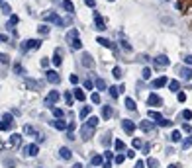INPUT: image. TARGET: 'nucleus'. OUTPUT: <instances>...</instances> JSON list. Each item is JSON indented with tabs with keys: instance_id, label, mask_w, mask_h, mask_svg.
Returning <instances> with one entry per match:
<instances>
[{
	"instance_id": "nucleus-34",
	"label": "nucleus",
	"mask_w": 192,
	"mask_h": 168,
	"mask_svg": "<svg viewBox=\"0 0 192 168\" xmlns=\"http://www.w3.org/2000/svg\"><path fill=\"white\" fill-rule=\"evenodd\" d=\"M157 125H159V127H169V125H171V121H169V119H163V117H161L159 121H157Z\"/></svg>"
},
{
	"instance_id": "nucleus-3",
	"label": "nucleus",
	"mask_w": 192,
	"mask_h": 168,
	"mask_svg": "<svg viewBox=\"0 0 192 168\" xmlns=\"http://www.w3.org/2000/svg\"><path fill=\"white\" fill-rule=\"evenodd\" d=\"M43 18L47 20V22H53V24H57V26H65V20H61L57 14H53V12H47V14H43Z\"/></svg>"
},
{
	"instance_id": "nucleus-1",
	"label": "nucleus",
	"mask_w": 192,
	"mask_h": 168,
	"mask_svg": "<svg viewBox=\"0 0 192 168\" xmlns=\"http://www.w3.org/2000/svg\"><path fill=\"white\" fill-rule=\"evenodd\" d=\"M39 45H41L39 39H26L22 43V51H35V49H39Z\"/></svg>"
},
{
	"instance_id": "nucleus-19",
	"label": "nucleus",
	"mask_w": 192,
	"mask_h": 168,
	"mask_svg": "<svg viewBox=\"0 0 192 168\" xmlns=\"http://www.w3.org/2000/svg\"><path fill=\"white\" fill-rule=\"evenodd\" d=\"M61 57H63V55H61V49H55V55H53V65L55 66L61 65Z\"/></svg>"
},
{
	"instance_id": "nucleus-20",
	"label": "nucleus",
	"mask_w": 192,
	"mask_h": 168,
	"mask_svg": "<svg viewBox=\"0 0 192 168\" xmlns=\"http://www.w3.org/2000/svg\"><path fill=\"white\" fill-rule=\"evenodd\" d=\"M169 88H171L172 92H180V82L179 80H171V82H169Z\"/></svg>"
},
{
	"instance_id": "nucleus-13",
	"label": "nucleus",
	"mask_w": 192,
	"mask_h": 168,
	"mask_svg": "<svg viewBox=\"0 0 192 168\" xmlns=\"http://www.w3.org/2000/svg\"><path fill=\"white\" fill-rule=\"evenodd\" d=\"M165 84H169V80H167V76H159L153 80V88H161V86H165Z\"/></svg>"
},
{
	"instance_id": "nucleus-39",
	"label": "nucleus",
	"mask_w": 192,
	"mask_h": 168,
	"mask_svg": "<svg viewBox=\"0 0 192 168\" xmlns=\"http://www.w3.org/2000/svg\"><path fill=\"white\" fill-rule=\"evenodd\" d=\"M116 149H118V150H124V149H126L124 141H120V139H118V141H116Z\"/></svg>"
},
{
	"instance_id": "nucleus-32",
	"label": "nucleus",
	"mask_w": 192,
	"mask_h": 168,
	"mask_svg": "<svg viewBox=\"0 0 192 168\" xmlns=\"http://www.w3.org/2000/svg\"><path fill=\"white\" fill-rule=\"evenodd\" d=\"M192 147V137H188V139H184V141H182V149H190Z\"/></svg>"
},
{
	"instance_id": "nucleus-38",
	"label": "nucleus",
	"mask_w": 192,
	"mask_h": 168,
	"mask_svg": "<svg viewBox=\"0 0 192 168\" xmlns=\"http://www.w3.org/2000/svg\"><path fill=\"white\" fill-rule=\"evenodd\" d=\"M151 78V69H143V80H149Z\"/></svg>"
},
{
	"instance_id": "nucleus-9",
	"label": "nucleus",
	"mask_w": 192,
	"mask_h": 168,
	"mask_svg": "<svg viewBox=\"0 0 192 168\" xmlns=\"http://www.w3.org/2000/svg\"><path fill=\"white\" fill-rule=\"evenodd\" d=\"M92 65H94V59H92V55H90V53H84V55H82V66L90 69Z\"/></svg>"
},
{
	"instance_id": "nucleus-50",
	"label": "nucleus",
	"mask_w": 192,
	"mask_h": 168,
	"mask_svg": "<svg viewBox=\"0 0 192 168\" xmlns=\"http://www.w3.org/2000/svg\"><path fill=\"white\" fill-rule=\"evenodd\" d=\"M2 12H6V14H10V6H8V4H2Z\"/></svg>"
},
{
	"instance_id": "nucleus-33",
	"label": "nucleus",
	"mask_w": 192,
	"mask_h": 168,
	"mask_svg": "<svg viewBox=\"0 0 192 168\" xmlns=\"http://www.w3.org/2000/svg\"><path fill=\"white\" fill-rule=\"evenodd\" d=\"M90 111H92L90 108H82V110H80V117H82V119H84V117H88V116H90Z\"/></svg>"
},
{
	"instance_id": "nucleus-11",
	"label": "nucleus",
	"mask_w": 192,
	"mask_h": 168,
	"mask_svg": "<svg viewBox=\"0 0 192 168\" xmlns=\"http://www.w3.org/2000/svg\"><path fill=\"white\" fill-rule=\"evenodd\" d=\"M147 104H149V106H161L163 100H161V96H157V94H151L149 100H147Z\"/></svg>"
},
{
	"instance_id": "nucleus-57",
	"label": "nucleus",
	"mask_w": 192,
	"mask_h": 168,
	"mask_svg": "<svg viewBox=\"0 0 192 168\" xmlns=\"http://www.w3.org/2000/svg\"><path fill=\"white\" fill-rule=\"evenodd\" d=\"M102 168H110V160H108V162H104V164H102Z\"/></svg>"
},
{
	"instance_id": "nucleus-21",
	"label": "nucleus",
	"mask_w": 192,
	"mask_h": 168,
	"mask_svg": "<svg viewBox=\"0 0 192 168\" xmlns=\"http://www.w3.org/2000/svg\"><path fill=\"white\" fill-rule=\"evenodd\" d=\"M59 155L63 156V158H65V160H69V158H71V150L67 149V147H61V150H59Z\"/></svg>"
},
{
	"instance_id": "nucleus-6",
	"label": "nucleus",
	"mask_w": 192,
	"mask_h": 168,
	"mask_svg": "<svg viewBox=\"0 0 192 168\" xmlns=\"http://www.w3.org/2000/svg\"><path fill=\"white\" fill-rule=\"evenodd\" d=\"M122 129L126 131V133H133V131H135V123H133L132 119H124V121H122Z\"/></svg>"
},
{
	"instance_id": "nucleus-5",
	"label": "nucleus",
	"mask_w": 192,
	"mask_h": 168,
	"mask_svg": "<svg viewBox=\"0 0 192 168\" xmlns=\"http://www.w3.org/2000/svg\"><path fill=\"white\" fill-rule=\"evenodd\" d=\"M59 98H61L59 92H57V90H51V92H49V96L45 98V106H47V108H51V106H53V104L57 102Z\"/></svg>"
},
{
	"instance_id": "nucleus-14",
	"label": "nucleus",
	"mask_w": 192,
	"mask_h": 168,
	"mask_svg": "<svg viewBox=\"0 0 192 168\" xmlns=\"http://www.w3.org/2000/svg\"><path fill=\"white\" fill-rule=\"evenodd\" d=\"M180 76H182V80H192V69L188 66V69H182L180 71Z\"/></svg>"
},
{
	"instance_id": "nucleus-60",
	"label": "nucleus",
	"mask_w": 192,
	"mask_h": 168,
	"mask_svg": "<svg viewBox=\"0 0 192 168\" xmlns=\"http://www.w3.org/2000/svg\"><path fill=\"white\" fill-rule=\"evenodd\" d=\"M108 2H114V0H108Z\"/></svg>"
},
{
	"instance_id": "nucleus-15",
	"label": "nucleus",
	"mask_w": 192,
	"mask_h": 168,
	"mask_svg": "<svg viewBox=\"0 0 192 168\" xmlns=\"http://www.w3.org/2000/svg\"><path fill=\"white\" fill-rule=\"evenodd\" d=\"M63 10H67L69 14H73V12H75L73 2H71V0H63Z\"/></svg>"
},
{
	"instance_id": "nucleus-17",
	"label": "nucleus",
	"mask_w": 192,
	"mask_h": 168,
	"mask_svg": "<svg viewBox=\"0 0 192 168\" xmlns=\"http://www.w3.org/2000/svg\"><path fill=\"white\" fill-rule=\"evenodd\" d=\"M69 43H71V47H73V49H82V43H80V39H79V37L69 39Z\"/></svg>"
},
{
	"instance_id": "nucleus-4",
	"label": "nucleus",
	"mask_w": 192,
	"mask_h": 168,
	"mask_svg": "<svg viewBox=\"0 0 192 168\" xmlns=\"http://www.w3.org/2000/svg\"><path fill=\"white\" fill-rule=\"evenodd\" d=\"M92 133H94V127H90L88 123H84V125L80 127V137H82L84 141H88V139L92 137Z\"/></svg>"
},
{
	"instance_id": "nucleus-59",
	"label": "nucleus",
	"mask_w": 192,
	"mask_h": 168,
	"mask_svg": "<svg viewBox=\"0 0 192 168\" xmlns=\"http://www.w3.org/2000/svg\"><path fill=\"white\" fill-rule=\"evenodd\" d=\"M169 168H179V164H169Z\"/></svg>"
},
{
	"instance_id": "nucleus-16",
	"label": "nucleus",
	"mask_w": 192,
	"mask_h": 168,
	"mask_svg": "<svg viewBox=\"0 0 192 168\" xmlns=\"http://www.w3.org/2000/svg\"><path fill=\"white\" fill-rule=\"evenodd\" d=\"M96 41H98L102 47H108V49H112V47H114V45H112V41H110V39H106V37H98Z\"/></svg>"
},
{
	"instance_id": "nucleus-31",
	"label": "nucleus",
	"mask_w": 192,
	"mask_h": 168,
	"mask_svg": "<svg viewBox=\"0 0 192 168\" xmlns=\"http://www.w3.org/2000/svg\"><path fill=\"white\" fill-rule=\"evenodd\" d=\"M110 141H112V135H110V133H104V137H102V145H110Z\"/></svg>"
},
{
	"instance_id": "nucleus-42",
	"label": "nucleus",
	"mask_w": 192,
	"mask_h": 168,
	"mask_svg": "<svg viewBox=\"0 0 192 168\" xmlns=\"http://www.w3.org/2000/svg\"><path fill=\"white\" fill-rule=\"evenodd\" d=\"M110 96H112V98L118 96V88H116V86H110Z\"/></svg>"
},
{
	"instance_id": "nucleus-49",
	"label": "nucleus",
	"mask_w": 192,
	"mask_h": 168,
	"mask_svg": "<svg viewBox=\"0 0 192 168\" xmlns=\"http://www.w3.org/2000/svg\"><path fill=\"white\" fill-rule=\"evenodd\" d=\"M65 102L71 104V102H73V96H71V94H65Z\"/></svg>"
},
{
	"instance_id": "nucleus-41",
	"label": "nucleus",
	"mask_w": 192,
	"mask_h": 168,
	"mask_svg": "<svg viewBox=\"0 0 192 168\" xmlns=\"http://www.w3.org/2000/svg\"><path fill=\"white\" fill-rule=\"evenodd\" d=\"M53 116H55V117H63V110H59V108H53Z\"/></svg>"
},
{
	"instance_id": "nucleus-24",
	"label": "nucleus",
	"mask_w": 192,
	"mask_h": 168,
	"mask_svg": "<svg viewBox=\"0 0 192 168\" xmlns=\"http://www.w3.org/2000/svg\"><path fill=\"white\" fill-rule=\"evenodd\" d=\"M126 108H127L129 111H133V110H135V102H133L132 98H126Z\"/></svg>"
},
{
	"instance_id": "nucleus-36",
	"label": "nucleus",
	"mask_w": 192,
	"mask_h": 168,
	"mask_svg": "<svg viewBox=\"0 0 192 168\" xmlns=\"http://www.w3.org/2000/svg\"><path fill=\"white\" fill-rule=\"evenodd\" d=\"M96 86H98V90H106V82H104L102 78H98V80H96Z\"/></svg>"
},
{
	"instance_id": "nucleus-12",
	"label": "nucleus",
	"mask_w": 192,
	"mask_h": 168,
	"mask_svg": "<svg viewBox=\"0 0 192 168\" xmlns=\"http://www.w3.org/2000/svg\"><path fill=\"white\" fill-rule=\"evenodd\" d=\"M47 80H49L51 84H57V82L61 80V76H59L55 71H49V72H47Z\"/></svg>"
},
{
	"instance_id": "nucleus-43",
	"label": "nucleus",
	"mask_w": 192,
	"mask_h": 168,
	"mask_svg": "<svg viewBox=\"0 0 192 168\" xmlns=\"http://www.w3.org/2000/svg\"><path fill=\"white\" fill-rule=\"evenodd\" d=\"M182 117H184V119H190V117H192V111L190 110H184V111H182Z\"/></svg>"
},
{
	"instance_id": "nucleus-53",
	"label": "nucleus",
	"mask_w": 192,
	"mask_h": 168,
	"mask_svg": "<svg viewBox=\"0 0 192 168\" xmlns=\"http://www.w3.org/2000/svg\"><path fill=\"white\" fill-rule=\"evenodd\" d=\"M84 4H86V6H92V8H94V4H96V2H94V0H84Z\"/></svg>"
},
{
	"instance_id": "nucleus-10",
	"label": "nucleus",
	"mask_w": 192,
	"mask_h": 168,
	"mask_svg": "<svg viewBox=\"0 0 192 168\" xmlns=\"http://www.w3.org/2000/svg\"><path fill=\"white\" fill-rule=\"evenodd\" d=\"M92 18H94V24H96V27H98L100 32H104V29H106V26H104V20L100 18V14H92Z\"/></svg>"
},
{
	"instance_id": "nucleus-58",
	"label": "nucleus",
	"mask_w": 192,
	"mask_h": 168,
	"mask_svg": "<svg viewBox=\"0 0 192 168\" xmlns=\"http://www.w3.org/2000/svg\"><path fill=\"white\" fill-rule=\"evenodd\" d=\"M73 168H82V164H80V162H77V164H75Z\"/></svg>"
},
{
	"instance_id": "nucleus-8",
	"label": "nucleus",
	"mask_w": 192,
	"mask_h": 168,
	"mask_svg": "<svg viewBox=\"0 0 192 168\" xmlns=\"http://www.w3.org/2000/svg\"><path fill=\"white\" fill-rule=\"evenodd\" d=\"M24 153H26V156H37V145L35 143L27 145L26 149H24Z\"/></svg>"
},
{
	"instance_id": "nucleus-27",
	"label": "nucleus",
	"mask_w": 192,
	"mask_h": 168,
	"mask_svg": "<svg viewBox=\"0 0 192 168\" xmlns=\"http://www.w3.org/2000/svg\"><path fill=\"white\" fill-rule=\"evenodd\" d=\"M147 166L149 168H159V160H157V158H149V160H147Z\"/></svg>"
},
{
	"instance_id": "nucleus-29",
	"label": "nucleus",
	"mask_w": 192,
	"mask_h": 168,
	"mask_svg": "<svg viewBox=\"0 0 192 168\" xmlns=\"http://www.w3.org/2000/svg\"><path fill=\"white\" fill-rule=\"evenodd\" d=\"M86 123H88V125H90V127H96V125H98V117H88V119H86Z\"/></svg>"
},
{
	"instance_id": "nucleus-44",
	"label": "nucleus",
	"mask_w": 192,
	"mask_h": 168,
	"mask_svg": "<svg viewBox=\"0 0 192 168\" xmlns=\"http://www.w3.org/2000/svg\"><path fill=\"white\" fill-rule=\"evenodd\" d=\"M122 47H124V49H126V51H132V45H129V43H127V41H124V39H122Z\"/></svg>"
},
{
	"instance_id": "nucleus-22",
	"label": "nucleus",
	"mask_w": 192,
	"mask_h": 168,
	"mask_svg": "<svg viewBox=\"0 0 192 168\" xmlns=\"http://www.w3.org/2000/svg\"><path fill=\"white\" fill-rule=\"evenodd\" d=\"M73 96L77 98V100H79V102H82V100H84V98H86V96H84V92L80 90V88H77V90L73 92Z\"/></svg>"
},
{
	"instance_id": "nucleus-47",
	"label": "nucleus",
	"mask_w": 192,
	"mask_h": 168,
	"mask_svg": "<svg viewBox=\"0 0 192 168\" xmlns=\"http://www.w3.org/2000/svg\"><path fill=\"white\" fill-rule=\"evenodd\" d=\"M186 100V94L184 92H179V102H184Z\"/></svg>"
},
{
	"instance_id": "nucleus-25",
	"label": "nucleus",
	"mask_w": 192,
	"mask_h": 168,
	"mask_svg": "<svg viewBox=\"0 0 192 168\" xmlns=\"http://www.w3.org/2000/svg\"><path fill=\"white\" fill-rule=\"evenodd\" d=\"M92 155H94V153H92ZM90 160H92V164H94V166H100V164H102V156H100V155H94L92 158H90Z\"/></svg>"
},
{
	"instance_id": "nucleus-2",
	"label": "nucleus",
	"mask_w": 192,
	"mask_h": 168,
	"mask_svg": "<svg viewBox=\"0 0 192 168\" xmlns=\"http://www.w3.org/2000/svg\"><path fill=\"white\" fill-rule=\"evenodd\" d=\"M169 65H171V61H169L167 55H159V57H155V61H153V66L155 69H165Z\"/></svg>"
},
{
	"instance_id": "nucleus-23",
	"label": "nucleus",
	"mask_w": 192,
	"mask_h": 168,
	"mask_svg": "<svg viewBox=\"0 0 192 168\" xmlns=\"http://www.w3.org/2000/svg\"><path fill=\"white\" fill-rule=\"evenodd\" d=\"M37 32H39L41 35H49V26H47V24H41V26H37Z\"/></svg>"
},
{
	"instance_id": "nucleus-40",
	"label": "nucleus",
	"mask_w": 192,
	"mask_h": 168,
	"mask_svg": "<svg viewBox=\"0 0 192 168\" xmlns=\"http://www.w3.org/2000/svg\"><path fill=\"white\" fill-rule=\"evenodd\" d=\"M8 61H10V59H8V55H4V53H0V63H2V65H6Z\"/></svg>"
},
{
	"instance_id": "nucleus-61",
	"label": "nucleus",
	"mask_w": 192,
	"mask_h": 168,
	"mask_svg": "<svg viewBox=\"0 0 192 168\" xmlns=\"http://www.w3.org/2000/svg\"><path fill=\"white\" fill-rule=\"evenodd\" d=\"M0 2H2V0H0Z\"/></svg>"
},
{
	"instance_id": "nucleus-26",
	"label": "nucleus",
	"mask_w": 192,
	"mask_h": 168,
	"mask_svg": "<svg viewBox=\"0 0 192 168\" xmlns=\"http://www.w3.org/2000/svg\"><path fill=\"white\" fill-rule=\"evenodd\" d=\"M20 139H22V137L18 135V133H16V135H12V137H10V143H12L14 147H18V145H20Z\"/></svg>"
},
{
	"instance_id": "nucleus-48",
	"label": "nucleus",
	"mask_w": 192,
	"mask_h": 168,
	"mask_svg": "<svg viewBox=\"0 0 192 168\" xmlns=\"http://www.w3.org/2000/svg\"><path fill=\"white\" fill-rule=\"evenodd\" d=\"M92 102L94 104H100V96H98V94H92Z\"/></svg>"
},
{
	"instance_id": "nucleus-46",
	"label": "nucleus",
	"mask_w": 192,
	"mask_h": 168,
	"mask_svg": "<svg viewBox=\"0 0 192 168\" xmlns=\"http://www.w3.org/2000/svg\"><path fill=\"white\" fill-rule=\"evenodd\" d=\"M184 63H186V65H188V66H192V55H186Z\"/></svg>"
},
{
	"instance_id": "nucleus-30",
	"label": "nucleus",
	"mask_w": 192,
	"mask_h": 168,
	"mask_svg": "<svg viewBox=\"0 0 192 168\" xmlns=\"http://www.w3.org/2000/svg\"><path fill=\"white\" fill-rule=\"evenodd\" d=\"M53 123V127H57V129H67V125L63 121H59V119H55V121H51Z\"/></svg>"
},
{
	"instance_id": "nucleus-45",
	"label": "nucleus",
	"mask_w": 192,
	"mask_h": 168,
	"mask_svg": "<svg viewBox=\"0 0 192 168\" xmlns=\"http://www.w3.org/2000/svg\"><path fill=\"white\" fill-rule=\"evenodd\" d=\"M133 147H135V149H139V147H143V143H141V139H135V141H133Z\"/></svg>"
},
{
	"instance_id": "nucleus-56",
	"label": "nucleus",
	"mask_w": 192,
	"mask_h": 168,
	"mask_svg": "<svg viewBox=\"0 0 192 168\" xmlns=\"http://www.w3.org/2000/svg\"><path fill=\"white\" fill-rule=\"evenodd\" d=\"M135 168H145V164H143L141 160H137V162H135Z\"/></svg>"
},
{
	"instance_id": "nucleus-7",
	"label": "nucleus",
	"mask_w": 192,
	"mask_h": 168,
	"mask_svg": "<svg viewBox=\"0 0 192 168\" xmlns=\"http://www.w3.org/2000/svg\"><path fill=\"white\" fill-rule=\"evenodd\" d=\"M139 129H143L145 133H149V131H153V129H155V123H153V121H149V119H145V121H141V123H139Z\"/></svg>"
},
{
	"instance_id": "nucleus-52",
	"label": "nucleus",
	"mask_w": 192,
	"mask_h": 168,
	"mask_svg": "<svg viewBox=\"0 0 192 168\" xmlns=\"http://www.w3.org/2000/svg\"><path fill=\"white\" fill-rule=\"evenodd\" d=\"M104 156H106L108 160H110V158H112V156H114V153H112V150H106V153H104Z\"/></svg>"
},
{
	"instance_id": "nucleus-28",
	"label": "nucleus",
	"mask_w": 192,
	"mask_h": 168,
	"mask_svg": "<svg viewBox=\"0 0 192 168\" xmlns=\"http://www.w3.org/2000/svg\"><path fill=\"white\" fill-rule=\"evenodd\" d=\"M171 141L172 143H179L180 141V131H172V133H171Z\"/></svg>"
},
{
	"instance_id": "nucleus-37",
	"label": "nucleus",
	"mask_w": 192,
	"mask_h": 168,
	"mask_svg": "<svg viewBox=\"0 0 192 168\" xmlns=\"http://www.w3.org/2000/svg\"><path fill=\"white\" fill-rule=\"evenodd\" d=\"M149 117H151V119H157V121H159V119H161V113H159V111H149Z\"/></svg>"
},
{
	"instance_id": "nucleus-35",
	"label": "nucleus",
	"mask_w": 192,
	"mask_h": 168,
	"mask_svg": "<svg viewBox=\"0 0 192 168\" xmlns=\"http://www.w3.org/2000/svg\"><path fill=\"white\" fill-rule=\"evenodd\" d=\"M112 74H114V78H122V69H120V66H114Z\"/></svg>"
},
{
	"instance_id": "nucleus-54",
	"label": "nucleus",
	"mask_w": 192,
	"mask_h": 168,
	"mask_svg": "<svg viewBox=\"0 0 192 168\" xmlns=\"http://www.w3.org/2000/svg\"><path fill=\"white\" fill-rule=\"evenodd\" d=\"M41 66H49V59H41Z\"/></svg>"
},
{
	"instance_id": "nucleus-55",
	"label": "nucleus",
	"mask_w": 192,
	"mask_h": 168,
	"mask_svg": "<svg viewBox=\"0 0 192 168\" xmlns=\"http://www.w3.org/2000/svg\"><path fill=\"white\" fill-rule=\"evenodd\" d=\"M71 82L77 84V82H79V76H77V74H73V76H71Z\"/></svg>"
},
{
	"instance_id": "nucleus-18",
	"label": "nucleus",
	"mask_w": 192,
	"mask_h": 168,
	"mask_svg": "<svg viewBox=\"0 0 192 168\" xmlns=\"http://www.w3.org/2000/svg\"><path fill=\"white\" fill-rule=\"evenodd\" d=\"M102 116L106 117V119H110V117L114 116V110L110 108V106H104V108H102Z\"/></svg>"
},
{
	"instance_id": "nucleus-51",
	"label": "nucleus",
	"mask_w": 192,
	"mask_h": 168,
	"mask_svg": "<svg viewBox=\"0 0 192 168\" xmlns=\"http://www.w3.org/2000/svg\"><path fill=\"white\" fill-rule=\"evenodd\" d=\"M182 131H186V133H190V131H192V127H190V125H186V123H184V125H182Z\"/></svg>"
}]
</instances>
